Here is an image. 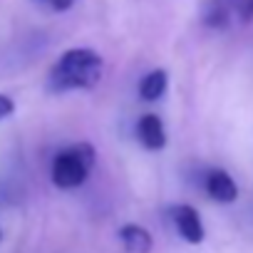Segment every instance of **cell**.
I'll return each mask as SVG.
<instances>
[{"label": "cell", "instance_id": "obj_9", "mask_svg": "<svg viewBox=\"0 0 253 253\" xmlns=\"http://www.w3.org/2000/svg\"><path fill=\"white\" fill-rule=\"evenodd\" d=\"M233 10L241 18V23L253 20V0H233Z\"/></svg>", "mask_w": 253, "mask_h": 253}, {"label": "cell", "instance_id": "obj_2", "mask_svg": "<svg viewBox=\"0 0 253 253\" xmlns=\"http://www.w3.org/2000/svg\"><path fill=\"white\" fill-rule=\"evenodd\" d=\"M94 162H97V152L92 144H87V142L70 144L67 149L57 152V157L52 159V169H50L52 184L57 189L82 186L87 181L89 171L94 169Z\"/></svg>", "mask_w": 253, "mask_h": 253}, {"label": "cell", "instance_id": "obj_4", "mask_svg": "<svg viewBox=\"0 0 253 253\" xmlns=\"http://www.w3.org/2000/svg\"><path fill=\"white\" fill-rule=\"evenodd\" d=\"M206 194L218 204H233L238 199V186L223 169H211L206 174Z\"/></svg>", "mask_w": 253, "mask_h": 253}, {"label": "cell", "instance_id": "obj_7", "mask_svg": "<svg viewBox=\"0 0 253 253\" xmlns=\"http://www.w3.org/2000/svg\"><path fill=\"white\" fill-rule=\"evenodd\" d=\"M233 15H236L233 0H206V5H204V25L213 30H223Z\"/></svg>", "mask_w": 253, "mask_h": 253}, {"label": "cell", "instance_id": "obj_12", "mask_svg": "<svg viewBox=\"0 0 253 253\" xmlns=\"http://www.w3.org/2000/svg\"><path fill=\"white\" fill-rule=\"evenodd\" d=\"M0 236H3V233H0Z\"/></svg>", "mask_w": 253, "mask_h": 253}, {"label": "cell", "instance_id": "obj_8", "mask_svg": "<svg viewBox=\"0 0 253 253\" xmlns=\"http://www.w3.org/2000/svg\"><path fill=\"white\" fill-rule=\"evenodd\" d=\"M164 92H167V72H164V70H152V72L142 80V84H139V94H142V99H147V102L159 99Z\"/></svg>", "mask_w": 253, "mask_h": 253}, {"label": "cell", "instance_id": "obj_10", "mask_svg": "<svg viewBox=\"0 0 253 253\" xmlns=\"http://www.w3.org/2000/svg\"><path fill=\"white\" fill-rule=\"evenodd\" d=\"M40 3H42L45 8L55 10V13H65V10H70V8L75 5V0H40Z\"/></svg>", "mask_w": 253, "mask_h": 253}, {"label": "cell", "instance_id": "obj_5", "mask_svg": "<svg viewBox=\"0 0 253 253\" xmlns=\"http://www.w3.org/2000/svg\"><path fill=\"white\" fill-rule=\"evenodd\" d=\"M137 137L139 142L149 149V152H159L167 144V129H164V122L157 114H144L137 122Z\"/></svg>", "mask_w": 253, "mask_h": 253}, {"label": "cell", "instance_id": "obj_3", "mask_svg": "<svg viewBox=\"0 0 253 253\" xmlns=\"http://www.w3.org/2000/svg\"><path fill=\"white\" fill-rule=\"evenodd\" d=\"M174 216V223H176V231L181 233V238L191 246H199L204 238H206V231H204V223H201V216L194 206L189 204H179L174 206L171 211Z\"/></svg>", "mask_w": 253, "mask_h": 253}, {"label": "cell", "instance_id": "obj_11", "mask_svg": "<svg viewBox=\"0 0 253 253\" xmlns=\"http://www.w3.org/2000/svg\"><path fill=\"white\" fill-rule=\"evenodd\" d=\"M13 112H15V102L10 97H5V94H0V119L10 117Z\"/></svg>", "mask_w": 253, "mask_h": 253}, {"label": "cell", "instance_id": "obj_1", "mask_svg": "<svg viewBox=\"0 0 253 253\" xmlns=\"http://www.w3.org/2000/svg\"><path fill=\"white\" fill-rule=\"evenodd\" d=\"M104 62L99 52L89 47H72L60 55V60L50 70V89L70 92V89H92L102 80Z\"/></svg>", "mask_w": 253, "mask_h": 253}, {"label": "cell", "instance_id": "obj_6", "mask_svg": "<svg viewBox=\"0 0 253 253\" xmlns=\"http://www.w3.org/2000/svg\"><path fill=\"white\" fill-rule=\"evenodd\" d=\"M119 241L126 253H152L154 251V238L144 226L137 223H124L119 228Z\"/></svg>", "mask_w": 253, "mask_h": 253}]
</instances>
